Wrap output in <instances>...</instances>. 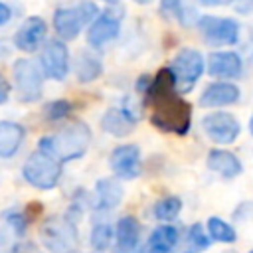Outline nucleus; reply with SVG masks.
<instances>
[{"mask_svg":"<svg viewBox=\"0 0 253 253\" xmlns=\"http://www.w3.org/2000/svg\"><path fill=\"white\" fill-rule=\"evenodd\" d=\"M45 32H47L45 22L42 18H38V16H32V18L24 20L22 26L18 28V32L14 36V43L22 51H34L43 42Z\"/></svg>","mask_w":253,"mask_h":253,"instance_id":"obj_14","label":"nucleus"},{"mask_svg":"<svg viewBox=\"0 0 253 253\" xmlns=\"http://www.w3.org/2000/svg\"><path fill=\"white\" fill-rule=\"evenodd\" d=\"M119 26H121V8L117 12L113 10H105L99 18H95V22L89 26L87 32V42L93 47H101L107 42L115 40L119 36Z\"/></svg>","mask_w":253,"mask_h":253,"instance_id":"obj_12","label":"nucleus"},{"mask_svg":"<svg viewBox=\"0 0 253 253\" xmlns=\"http://www.w3.org/2000/svg\"><path fill=\"white\" fill-rule=\"evenodd\" d=\"M239 99V89L233 83H211L200 97V105L202 107H225V105H233Z\"/></svg>","mask_w":253,"mask_h":253,"instance_id":"obj_18","label":"nucleus"},{"mask_svg":"<svg viewBox=\"0 0 253 253\" xmlns=\"http://www.w3.org/2000/svg\"><path fill=\"white\" fill-rule=\"evenodd\" d=\"M206 231L210 235V239L219 241V243H235L237 241V231L233 229L231 223H227L225 219L211 215L206 223Z\"/></svg>","mask_w":253,"mask_h":253,"instance_id":"obj_23","label":"nucleus"},{"mask_svg":"<svg viewBox=\"0 0 253 253\" xmlns=\"http://www.w3.org/2000/svg\"><path fill=\"white\" fill-rule=\"evenodd\" d=\"M188 245L194 253H202V251H208L211 247V239L200 221H196L188 227Z\"/></svg>","mask_w":253,"mask_h":253,"instance_id":"obj_26","label":"nucleus"},{"mask_svg":"<svg viewBox=\"0 0 253 253\" xmlns=\"http://www.w3.org/2000/svg\"><path fill=\"white\" fill-rule=\"evenodd\" d=\"M198 28L202 36L215 45H233L239 38V26L231 18L202 16L198 20Z\"/></svg>","mask_w":253,"mask_h":253,"instance_id":"obj_8","label":"nucleus"},{"mask_svg":"<svg viewBox=\"0 0 253 253\" xmlns=\"http://www.w3.org/2000/svg\"><path fill=\"white\" fill-rule=\"evenodd\" d=\"M111 168L121 180H134L140 174V148L136 144H121L111 152Z\"/></svg>","mask_w":253,"mask_h":253,"instance_id":"obj_11","label":"nucleus"},{"mask_svg":"<svg viewBox=\"0 0 253 253\" xmlns=\"http://www.w3.org/2000/svg\"><path fill=\"white\" fill-rule=\"evenodd\" d=\"M115 253L132 251L142 247L140 243V221L134 215H123L115 225Z\"/></svg>","mask_w":253,"mask_h":253,"instance_id":"obj_15","label":"nucleus"},{"mask_svg":"<svg viewBox=\"0 0 253 253\" xmlns=\"http://www.w3.org/2000/svg\"><path fill=\"white\" fill-rule=\"evenodd\" d=\"M208 168L213 170V172H217L223 178H237L243 172L241 160L233 152L223 150V148L210 150V154H208Z\"/></svg>","mask_w":253,"mask_h":253,"instance_id":"obj_17","label":"nucleus"},{"mask_svg":"<svg viewBox=\"0 0 253 253\" xmlns=\"http://www.w3.org/2000/svg\"><path fill=\"white\" fill-rule=\"evenodd\" d=\"M249 128H251V134H253V117H251V121H249Z\"/></svg>","mask_w":253,"mask_h":253,"instance_id":"obj_34","label":"nucleus"},{"mask_svg":"<svg viewBox=\"0 0 253 253\" xmlns=\"http://www.w3.org/2000/svg\"><path fill=\"white\" fill-rule=\"evenodd\" d=\"M123 253H144V245L138 247V249H132V251H123Z\"/></svg>","mask_w":253,"mask_h":253,"instance_id":"obj_33","label":"nucleus"},{"mask_svg":"<svg viewBox=\"0 0 253 253\" xmlns=\"http://www.w3.org/2000/svg\"><path fill=\"white\" fill-rule=\"evenodd\" d=\"M22 176L30 186H34L38 190H51L59 182L61 164L55 158H51L49 154L36 150L28 156V160L22 168Z\"/></svg>","mask_w":253,"mask_h":253,"instance_id":"obj_3","label":"nucleus"},{"mask_svg":"<svg viewBox=\"0 0 253 253\" xmlns=\"http://www.w3.org/2000/svg\"><path fill=\"white\" fill-rule=\"evenodd\" d=\"M105 2H107V4H115L117 0H105Z\"/></svg>","mask_w":253,"mask_h":253,"instance_id":"obj_36","label":"nucleus"},{"mask_svg":"<svg viewBox=\"0 0 253 253\" xmlns=\"http://www.w3.org/2000/svg\"><path fill=\"white\" fill-rule=\"evenodd\" d=\"M249 253H253V251H249Z\"/></svg>","mask_w":253,"mask_h":253,"instance_id":"obj_37","label":"nucleus"},{"mask_svg":"<svg viewBox=\"0 0 253 253\" xmlns=\"http://www.w3.org/2000/svg\"><path fill=\"white\" fill-rule=\"evenodd\" d=\"M26 130L22 125L12 121H0V158H10L18 152L24 142Z\"/></svg>","mask_w":253,"mask_h":253,"instance_id":"obj_21","label":"nucleus"},{"mask_svg":"<svg viewBox=\"0 0 253 253\" xmlns=\"http://www.w3.org/2000/svg\"><path fill=\"white\" fill-rule=\"evenodd\" d=\"M73 69H75V75L81 83H89L93 79H97L103 71V63L101 59L91 53V51H79L75 61H73Z\"/></svg>","mask_w":253,"mask_h":253,"instance_id":"obj_22","label":"nucleus"},{"mask_svg":"<svg viewBox=\"0 0 253 253\" xmlns=\"http://www.w3.org/2000/svg\"><path fill=\"white\" fill-rule=\"evenodd\" d=\"M235 10L241 12V14H249L253 10V0H237Z\"/></svg>","mask_w":253,"mask_h":253,"instance_id":"obj_30","label":"nucleus"},{"mask_svg":"<svg viewBox=\"0 0 253 253\" xmlns=\"http://www.w3.org/2000/svg\"><path fill=\"white\" fill-rule=\"evenodd\" d=\"M115 237V229L109 225V223H95L91 227V235H89V241H91V247L99 253L107 251L111 247V241Z\"/></svg>","mask_w":253,"mask_h":253,"instance_id":"obj_25","label":"nucleus"},{"mask_svg":"<svg viewBox=\"0 0 253 253\" xmlns=\"http://www.w3.org/2000/svg\"><path fill=\"white\" fill-rule=\"evenodd\" d=\"M97 14L99 8L89 0H83L75 6L57 8L53 14V28L61 40H75L87 22H95Z\"/></svg>","mask_w":253,"mask_h":253,"instance_id":"obj_4","label":"nucleus"},{"mask_svg":"<svg viewBox=\"0 0 253 253\" xmlns=\"http://www.w3.org/2000/svg\"><path fill=\"white\" fill-rule=\"evenodd\" d=\"M42 67L47 77L61 81L69 71V51L67 45L61 40H47L42 55H40Z\"/></svg>","mask_w":253,"mask_h":253,"instance_id":"obj_10","label":"nucleus"},{"mask_svg":"<svg viewBox=\"0 0 253 253\" xmlns=\"http://www.w3.org/2000/svg\"><path fill=\"white\" fill-rule=\"evenodd\" d=\"M180 211H182V200L178 196H166L152 206V215L164 223L174 221L180 215Z\"/></svg>","mask_w":253,"mask_h":253,"instance_id":"obj_24","label":"nucleus"},{"mask_svg":"<svg viewBox=\"0 0 253 253\" xmlns=\"http://www.w3.org/2000/svg\"><path fill=\"white\" fill-rule=\"evenodd\" d=\"M123 184L119 178H101L95 186L97 196V208L99 210H113L123 202Z\"/></svg>","mask_w":253,"mask_h":253,"instance_id":"obj_20","label":"nucleus"},{"mask_svg":"<svg viewBox=\"0 0 253 253\" xmlns=\"http://www.w3.org/2000/svg\"><path fill=\"white\" fill-rule=\"evenodd\" d=\"M136 2H140V4H148L150 0H136Z\"/></svg>","mask_w":253,"mask_h":253,"instance_id":"obj_35","label":"nucleus"},{"mask_svg":"<svg viewBox=\"0 0 253 253\" xmlns=\"http://www.w3.org/2000/svg\"><path fill=\"white\" fill-rule=\"evenodd\" d=\"M204 132L217 144H231L239 136V121L229 113H210L202 119Z\"/></svg>","mask_w":253,"mask_h":253,"instance_id":"obj_9","label":"nucleus"},{"mask_svg":"<svg viewBox=\"0 0 253 253\" xmlns=\"http://www.w3.org/2000/svg\"><path fill=\"white\" fill-rule=\"evenodd\" d=\"M132 107H125V109H109L103 119H101V126L105 132L113 134V136H126L134 130V125L138 121V115L132 113Z\"/></svg>","mask_w":253,"mask_h":253,"instance_id":"obj_13","label":"nucleus"},{"mask_svg":"<svg viewBox=\"0 0 253 253\" xmlns=\"http://www.w3.org/2000/svg\"><path fill=\"white\" fill-rule=\"evenodd\" d=\"M42 243L51 253H73L77 249V229L69 217H51L40 231Z\"/></svg>","mask_w":253,"mask_h":253,"instance_id":"obj_5","label":"nucleus"},{"mask_svg":"<svg viewBox=\"0 0 253 253\" xmlns=\"http://www.w3.org/2000/svg\"><path fill=\"white\" fill-rule=\"evenodd\" d=\"M200 4H204V6H227V4H231L233 0H198Z\"/></svg>","mask_w":253,"mask_h":253,"instance_id":"obj_32","label":"nucleus"},{"mask_svg":"<svg viewBox=\"0 0 253 253\" xmlns=\"http://www.w3.org/2000/svg\"><path fill=\"white\" fill-rule=\"evenodd\" d=\"M178 243V229L170 223L154 227L144 243V253H172Z\"/></svg>","mask_w":253,"mask_h":253,"instance_id":"obj_19","label":"nucleus"},{"mask_svg":"<svg viewBox=\"0 0 253 253\" xmlns=\"http://www.w3.org/2000/svg\"><path fill=\"white\" fill-rule=\"evenodd\" d=\"M89 142H91L89 126L85 123H73V125L57 130L55 134L40 138L38 150L49 154L51 158H55L61 164V162L81 158L87 152Z\"/></svg>","mask_w":253,"mask_h":253,"instance_id":"obj_2","label":"nucleus"},{"mask_svg":"<svg viewBox=\"0 0 253 253\" xmlns=\"http://www.w3.org/2000/svg\"><path fill=\"white\" fill-rule=\"evenodd\" d=\"M10 18H12V10H10L4 2H0V26L8 24V22H10Z\"/></svg>","mask_w":253,"mask_h":253,"instance_id":"obj_31","label":"nucleus"},{"mask_svg":"<svg viewBox=\"0 0 253 253\" xmlns=\"http://www.w3.org/2000/svg\"><path fill=\"white\" fill-rule=\"evenodd\" d=\"M144 105L152 109L150 123L174 134H186L192 125V105L176 93V81L170 67H162L144 93Z\"/></svg>","mask_w":253,"mask_h":253,"instance_id":"obj_1","label":"nucleus"},{"mask_svg":"<svg viewBox=\"0 0 253 253\" xmlns=\"http://www.w3.org/2000/svg\"><path fill=\"white\" fill-rule=\"evenodd\" d=\"M8 95H10V83L4 79V75L0 73V105L8 101Z\"/></svg>","mask_w":253,"mask_h":253,"instance_id":"obj_29","label":"nucleus"},{"mask_svg":"<svg viewBox=\"0 0 253 253\" xmlns=\"http://www.w3.org/2000/svg\"><path fill=\"white\" fill-rule=\"evenodd\" d=\"M208 73L219 79H233L241 73V57L235 51H213L208 57Z\"/></svg>","mask_w":253,"mask_h":253,"instance_id":"obj_16","label":"nucleus"},{"mask_svg":"<svg viewBox=\"0 0 253 253\" xmlns=\"http://www.w3.org/2000/svg\"><path fill=\"white\" fill-rule=\"evenodd\" d=\"M160 10H162L168 18H176V20L184 22V8H182V0H162V2H160Z\"/></svg>","mask_w":253,"mask_h":253,"instance_id":"obj_28","label":"nucleus"},{"mask_svg":"<svg viewBox=\"0 0 253 253\" xmlns=\"http://www.w3.org/2000/svg\"><path fill=\"white\" fill-rule=\"evenodd\" d=\"M14 79H16V89L20 95V101L32 103L38 101L42 95V73L40 67L32 59H18L14 63Z\"/></svg>","mask_w":253,"mask_h":253,"instance_id":"obj_7","label":"nucleus"},{"mask_svg":"<svg viewBox=\"0 0 253 253\" xmlns=\"http://www.w3.org/2000/svg\"><path fill=\"white\" fill-rule=\"evenodd\" d=\"M69 111H71V103L65 99H57V101H51L45 105L43 115L49 121H59V119H65L69 115Z\"/></svg>","mask_w":253,"mask_h":253,"instance_id":"obj_27","label":"nucleus"},{"mask_svg":"<svg viewBox=\"0 0 253 253\" xmlns=\"http://www.w3.org/2000/svg\"><path fill=\"white\" fill-rule=\"evenodd\" d=\"M170 71H172L174 81H176V91L188 93L194 89L196 81L204 73V57L200 51H196L192 47H184L172 59Z\"/></svg>","mask_w":253,"mask_h":253,"instance_id":"obj_6","label":"nucleus"}]
</instances>
